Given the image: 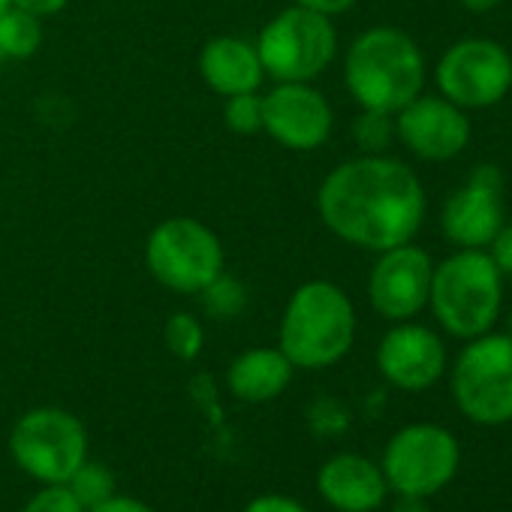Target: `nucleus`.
Returning <instances> with one entry per match:
<instances>
[{"label": "nucleus", "instance_id": "b1692460", "mask_svg": "<svg viewBox=\"0 0 512 512\" xmlns=\"http://www.w3.org/2000/svg\"><path fill=\"white\" fill-rule=\"evenodd\" d=\"M392 136H395V115H386V112L362 109V115L353 124V139L365 154H383Z\"/></svg>", "mask_w": 512, "mask_h": 512}, {"label": "nucleus", "instance_id": "2eb2a0df", "mask_svg": "<svg viewBox=\"0 0 512 512\" xmlns=\"http://www.w3.org/2000/svg\"><path fill=\"white\" fill-rule=\"evenodd\" d=\"M380 374L404 392H425L446 374V344L419 323H398L377 347Z\"/></svg>", "mask_w": 512, "mask_h": 512}, {"label": "nucleus", "instance_id": "9b49d317", "mask_svg": "<svg viewBox=\"0 0 512 512\" xmlns=\"http://www.w3.org/2000/svg\"><path fill=\"white\" fill-rule=\"evenodd\" d=\"M335 112L311 82H275L263 94V130L290 151H314L329 142Z\"/></svg>", "mask_w": 512, "mask_h": 512}, {"label": "nucleus", "instance_id": "bb28decb", "mask_svg": "<svg viewBox=\"0 0 512 512\" xmlns=\"http://www.w3.org/2000/svg\"><path fill=\"white\" fill-rule=\"evenodd\" d=\"M244 512H308V509L284 494H260L244 506Z\"/></svg>", "mask_w": 512, "mask_h": 512}, {"label": "nucleus", "instance_id": "423d86ee", "mask_svg": "<svg viewBox=\"0 0 512 512\" xmlns=\"http://www.w3.org/2000/svg\"><path fill=\"white\" fill-rule=\"evenodd\" d=\"M256 52L272 82H314L338 55V31L329 16L293 4L260 31Z\"/></svg>", "mask_w": 512, "mask_h": 512}, {"label": "nucleus", "instance_id": "f3484780", "mask_svg": "<svg viewBox=\"0 0 512 512\" xmlns=\"http://www.w3.org/2000/svg\"><path fill=\"white\" fill-rule=\"evenodd\" d=\"M199 73L205 85L220 97L260 91L266 70L256 52V43L241 37H214L199 52Z\"/></svg>", "mask_w": 512, "mask_h": 512}, {"label": "nucleus", "instance_id": "39448f33", "mask_svg": "<svg viewBox=\"0 0 512 512\" xmlns=\"http://www.w3.org/2000/svg\"><path fill=\"white\" fill-rule=\"evenodd\" d=\"M449 386L455 407L473 425L512 422V338L506 332L470 338L452 365Z\"/></svg>", "mask_w": 512, "mask_h": 512}, {"label": "nucleus", "instance_id": "20e7f679", "mask_svg": "<svg viewBox=\"0 0 512 512\" xmlns=\"http://www.w3.org/2000/svg\"><path fill=\"white\" fill-rule=\"evenodd\" d=\"M428 305L452 338L470 341L491 332L503 305V275L488 250L461 247L434 266Z\"/></svg>", "mask_w": 512, "mask_h": 512}, {"label": "nucleus", "instance_id": "f8f14e48", "mask_svg": "<svg viewBox=\"0 0 512 512\" xmlns=\"http://www.w3.org/2000/svg\"><path fill=\"white\" fill-rule=\"evenodd\" d=\"M431 275L434 263L422 247L407 241L383 250L368 278L371 308L392 323L413 320L428 305Z\"/></svg>", "mask_w": 512, "mask_h": 512}, {"label": "nucleus", "instance_id": "9d476101", "mask_svg": "<svg viewBox=\"0 0 512 512\" xmlns=\"http://www.w3.org/2000/svg\"><path fill=\"white\" fill-rule=\"evenodd\" d=\"M434 79L440 97L458 109H488L512 88V58L494 40H461L440 55Z\"/></svg>", "mask_w": 512, "mask_h": 512}, {"label": "nucleus", "instance_id": "a211bd4d", "mask_svg": "<svg viewBox=\"0 0 512 512\" xmlns=\"http://www.w3.org/2000/svg\"><path fill=\"white\" fill-rule=\"evenodd\" d=\"M293 362L281 347H253L232 359L226 371L229 392L247 404H266L287 392L293 383Z\"/></svg>", "mask_w": 512, "mask_h": 512}, {"label": "nucleus", "instance_id": "4be33fe9", "mask_svg": "<svg viewBox=\"0 0 512 512\" xmlns=\"http://www.w3.org/2000/svg\"><path fill=\"white\" fill-rule=\"evenodd\" d=\"M199 296H202L205 311H208L211 317H217V320H232V317H238L241 308L247 305L244 287H241L232 275H226V272H220Z\"/></svg>", "mask_w": 512, "mask_h": 512}, {"label": "nucleus", "instance_id": "393cba45", "mask_svg": "<svg viewBox=\"0 0 512 512\" xmlns=\"http://www.w3.org/2000/svg\"><path fill=\"white\" fill-rule=\"evenodd\" d=\"M22 512H88L67 485H43Z\"/></svg>", "mask_w": 512, "mask_h": 512}, {"label": "nucleus", "instance_id": "1a4fd4ad", "mask_svg": "<svg viewBox=\"0 0 512 512\" xmlns=\"http://www.w3.org/2000/svg\"><path fill=\"white\" fill-rule=\"evenodd\" d=\"M10 449L28 476L43 485H64L88 458V431L61 407H37L13 425Z\"/></svg>", "mask_w": 512, "mask_h": 512}, {"label": "nucleus", "instance_id": "7ed1b4c3", "mask_svg": "<svg viewBox=\"0 0 512 512\" xmlns=\"http://www.w3.org/2000/svg\"><path fill=\"white\" fill-rule=\"evenodd\" d=\"M356 341V308L332 281L302 284L281 317L278 347L293 368L320 371L338 365Z\"/></svg>", "mask_w": 512, "mask_h": 512}, {"label": "nucleus", "instance_id": "6ab92c4d", "mask_svg": "<svg viewBox=\"0 0 512 512\" xmlns=\"http://www.w3.org/2000/svg\"><path fill=\"white\" fill-rule=\"evenodd\" d=\"M43 46V19L7 7L0 13V61H25L34 58Z\"/></svg>", "mask_w": 512, "mask_h": 512}, {"label": "nucleus", "instance_id": "cd10ccee", "mask_svg": "<svg viewBox=\"0 0 512 512\" xmlns=\"http://www.w3.org/2000/svg\"><path fill=\"white\" fill-rule=\"evenodd\" d=\"M88 512H154L148 503L136 500V497H127V494H112L109 500H103L100 506L88 509Z\"/></svg>", "mask_w": 512, "mask_h": 512}, {"label": "nucleus", "instance_id": "f03ea898", "mask_svg": "<svg viewBox=\"0 0 512 512\" xmlns=\"http://www.w3.org/2000/svg\"><path fill=\"white\" fill-rule=\"evenodd\" d=\"M344 82L362 109L395 115L425 88V58L398 28H371L344 58Z\"/></svg>", "mask_w": 512, "mask_h": 512}, {"label": "nucleus", "instance_id": "ddd939ff", "mask_svg": "<svg viewBox=\"0 0 512 512\" xmlns=\"http://www.w3.org/2000/svg\"><path fill=\"white\" fill-rule=\"evenodd\" d=\"M503 175L497 166H479L473 169L470 181L464 187H458L440 214V226L443 235L458 244V247H473V250H485L497 229L503 226Z\"/></svg>", "mask_w": 512, "mask_h": 512}, {"label": "nucleus", "instance_id": "72a5a7b5", "mask_svg": "<svg viewBox=\"0 0 512 512\" xmlns=\"http://www.w3.org/2000/svg\"><path fill=\"white\" fill-rule=\"evenodd\" d=\"M7 7H13V0H0V13H4Z\"/></svg>", "mask_w": 512, "mask_h": 512}, {"label": "nucleus", "instance_id": "a878e982", "mask_svg": "<svg viewBox=\"0 0 512 512\" xmlns=\"http://www.w3.org/2000/svg\"><path fill=\"white\" fill-rule=\"evenodd\" d=\"M488 256L500 269V275H512V220L497 229L494 241L488 244Z\"/></svg>", "mask_w": 512, "mask_h": 512}, {"label": "nucleus", "instance_id": "aec40b11", "mask_svg": "<svg viewBox=\"0 0 512 512\" xmlns=\"http://www.w3.org/2000/svg\"><path fill=\"white\" fill-rule=\"evenodd\" d=\"M64 485L76 494V500H79L85 509H94V506H100L103 500H109L112 494H118V491H115V473H112L106 464L88 461V458L76 467V473H73Z\"/></svg>", "mask_w": 512, "mask_h": 512}, {"label": "nucleus", "instance_id": "5701e85b", "mask_svg": "<svg viewBox=\"0 0 512 512\" xmlns=\"http://www.w3.org/2000/svg\"><path fill=\"white\" fill-rule=\"evenodd\" d=\"M223 121L232 133L238 136H253L263 130V94L250 91V94H235L226 97L223 106Z\"/></svg>", "mask_w": 512, "mask_h": 512}, {"label": "nucleus", "instance_id": "473e14b6", "mask_svg": "<svg viewBox=\"0 0 512 512\" xmlns=\"http://www.w3.org/2000/svg\"><path fill=\"white\" fill-rule=\"evenodd\" d=\"M506 335L512 338V311H509V317H506Z\"/></svg>", "mask_w": 512, "mask_h": 512}, {"label": "nucleus", "instance_id": "6e6552de", "mask_svg": "<svg viewBox=\"0 0 512 512\" xmlns=\"http://www.w3.org/2000/svg\"><path fill=\"white\" fill-rule=\"evenodd\" d=\"M145 263L166 290L196 296L223 272L226 256L211 226L193 217H169L151 229Z\"/></svg>", "mask_w": 512, "mask_h": 512}, {"label": "nucleus", "instance_id": "c756f323", "mask_svg": "<svg viewBox=\"0 0 512 512\" xmlns=\"http://www.w3.org/2000/svg\"><path fill=\"white\" fill-rule=\"evenodd\" d=\"M299 7H305V10H314V13H320V16H341V13H347V10H353V4L356 0H296Z\"/></svg>", "mask_w": 512, "mask_h": 512}, {"label": "nucleus", "instance_id": "2f4dec72", "mask_svg": "<svg viewBox=\"0 0 512 512\" xmlns=\"http://www.w3.org/2000/svg\"><path fill=\"white\" fill-rule=\"evenodd\" d=\"M500 4V0H461V7L470 10V13H488Z\"/></svg>", "mask_w": 512, "mask_h": 512}, {"label": "nucleus", "instance_id": "0eeeda50", "mask_svg": "<svg viewBox=\"0 0 512 512\" xmlns=\"http://www.w3.org/2000/svg\"><path fill=\"white\" fill-rule=\"evenodd\" d=\"M458 467L461 443L437 422H410L395 431L380 461L389 491L425 500L440 494L458 476Z\"/></svg>", "mask_w": 512, "mask_h": 512}, {"label": "nucleus", "instance_id": "f257e3e1", "mask_svg": "<svg viewBox=\"0 0 512 512\" xmlns=\"http://www.w3.org/2000/svg\"><path fill=\"white\" fill-rule=\"evenodd\" d=\"M317 211L341 241L383 253L413 241L419 232L425 187L407 163L386 154H362L323 178Z\"/></svg>", "mask_w": 512, "mask_h": 512}, {"label": "nucleus", "instance_id": "4468645a", "mask_svg": "<svg viewBox=\"0 0 512 512\" xmlns=\"http://www.w3.org/2000/svg\"><path fill=\"white\" fill-rule=\"evenodd\" d=\"M395 136L422 160L443 163L458 157L470 142V121L464 109L446 97H416L395 112Z\"/></svg>", "mask_w": 512, "mask_h": 512}, {"label": "nucleus", "instance_id": "c85d7f7f", "mask_svg": "<svg viewBox=\"0 0 512 512\" xmlns=\"http://www.w3.org/2000/svg\"><path fill=\"white\" fill-rule=\"evenodd\" d=\"M67 4H70V0H13V7H19V10H25L31 16H37V19L61 13Z\"/></svg>", "mask_w": 512, "mask_h": 512}, {"label": "nucleus", "instance_id": "412c9836", "mask_svg": "<svg viewBox=\"0 0 512 512\" xmlns=\"http://www.w3.org/2000/svg\"><path fill=\"white\" fill-rule=\"evenodd\" d=\"M163 341H166V350L184 362L196 359L205 347V332H202V323L181 311V314H172L163 326Z\"/></svg>", "mask_w": 512, "mask_h": 512}, {"label": "nucleus", "instance_id": "dca6fc26", "mask_svg": "<svg viewBox=\"0 0 512 512\" xmlns=\"http://www.w3.org/2000/svg\"><path fill=\"white\" fill-rule=\"evenodd\" d=\"M317 491L338 512H374L389 497L380 464L356 452L332 455L317 473Z\"/></svg>", "mask_w": 512, "mask_h": 512}, {"label": "nucleus", "instance_id": "7c9ffc66", "mask_svg": "<svg viewBox=\"0 0 512 512\" xmlns=\"http://www.w3.org/2000/svg\"><path fill=\"white\" fill-rule=\"evenodd\" d=\"M392 512H431L425 497H404L398 494V500L392 503Z\"/></svg>", "mask_w": 512, "mask_h": 512}]
</instances>
